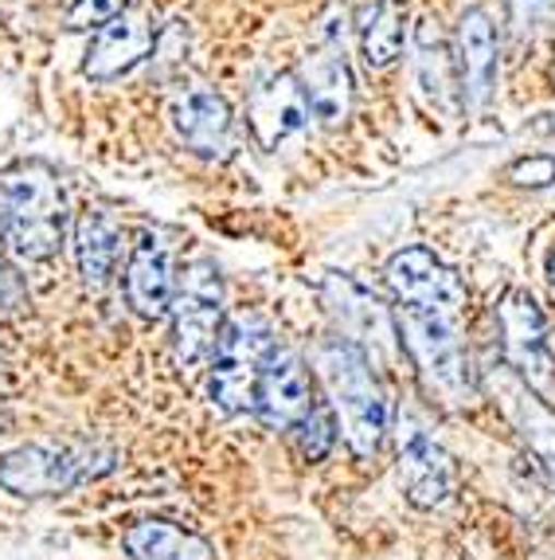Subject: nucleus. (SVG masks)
Returning <instances> with one entry per match:
<instances>
[{
  "mask_svg": "<svg viewBox=\"0 0 555 560\" xmlns=\"http://www.w3.org/2000/svg\"><path fill=\"white\" fill-rule=\"evenodd\" d=\"M9 428H12V411H9V404L0 400V435H4Z\"/></svg>",
  "mask_w": 555,
  "mask_h": 560,
  "instance_id": "obj_31",
  "label": "nucleus"
},
{
  "mask_svg": "<svg viewBox=\"0 0 555 560\" xmlns=\"http://www.w3.org/2000/svg\"><path fill=\"white\" fill-rule=\"evenodd\" d=\"M552 86H555V63H552Z\"/></svg>",
  "mask_w": 555,
  "mask_h": 560,
  "instance_id": "obj_33",
  "label": "nucleus"
},
{
  "mask_svg": "<svg viewBox=\"0 0 555 560\" xmlns=\"http://www.w3.org/2000/svg\"><path fill=\"white\" fill-rule=\"evenodd\" d=\"M157 16L149 9H126L94 32L91 51H86V79L91 83H114V79L130 75L141 59L153 56L157 44Z\"/></svg>",
  "mask_w": 555,
  "mask_h": 560,
  "instance_id": "obj_10",
  "label": "nucleus"
},
{
  "mask_svg": "<svg viewBox=\"0 0 555 560\" xmlns=\"http://www.w3.org/2000/svg\"><path fill=\"white\" fill-rule=\"evenodd\" d=\"M247 121L250 133L262 150H278L286 138H294L297 130H306L309 121V103L306 91L297 83L294 71L270 75L262 86H255L247 98Z\"/></svg>",
  "mask_w": 555,
  "mask_h": 560,
  "instance_id": "obj_15",
  "label": "nucleus"
},
{
  "mask_svg": "<svg viewBox=\"0 0 555 560\" xmlns=\"http://www.w3.org/2000/svg\"><path fill=\"white\" fill-rule=\"evenodd\" d=\"M547 271H552V290H555V255H552V267H547Z\"/></svg>",
  "mask_w": 555,
  "mask_h": 560,
  "instance_id": "obj_32",
  "label": "nucleus"
},
{
  "mask_svg": "<svg viewBox=\"0 0 555 560\" xmlns=\"http://www.w3.org/2000/svg\"><path fill=\"white\" fill-rule=\"evenodd\" d=\"M321 294H324V306H329V314L336 318V326L344 329V337L349 341H356V346H395L399 334H395V314H388V306H383L376 294H371L364 282H356L352 275L344 271H324L321 279ZM368 353V349H364Z\"/></svg>",
  "mask_w": 555,
  "mask_h": 560,
  "instance_id": "obj_13",
  "label": "nucleus"
},
{
  "mask_svg": "<svg viewBox=\"0 0 555 560\" xmlns=\"http://www.w3.org/2000/svg\"><path fill=\"white\" fill-rule=\"evenodd\" d=\"M399 482H403V494L418 510H435L446 505L453 494V463L442 447H438L430 435L423 431H411L399 451Z\"/></svg>",
  "mask_w": 555,
  "mask_h": 560,
  "instance_id": "obj_18",
  "label": "nucleus"
},
{
  "mask_svg": "<svg viewBox=\"0 0 555 560\" xmlns=\"http://www.w3.org/2000/svg\"><path fill=\"white\" fill-rule=\"evenodd\" d=\"M493 388H497V400L505 408V416L512 420L517 435L524 440V447L532 451L540 467L547 470V478L555 482V411L540 400V393H532L509 364L493 373Z\"/></svg>",
  "mask_w": 555,
  "mask_h": 560,
  "instance_id": "obj_16",
  "label": "nucleus"
},
{
  "mask_svg": "<svg viewBox=\"0 0 555 560\" xmlns=\"http://www.w3.org/2000/svg\"><path fill=\"white\" fill-rule=\"evenodd\" d=\"M314 408V381H309L306 361L294 349H278L270 353L262 369L259 396H255V416L270 431H294Z\"/></svg>",
  "mask_w": 555,
  "mask_h": 560,
  "instance_id": "obj_14",
  "label": "nucleus"
},
{
  "mask_svg": "<svg viewBox=\"0 0 555 560\" xmlns=\"http://www.w3.org/2000/svg\"><path fill=\"white\" fill-rule=\"evenodd\" d=\"M173 353L180 369L212 361L223 334V275L212 259H192L173 294Z\"/></svg>",
  "mask_w": 555,
  "mask_h": 560,
  "instance_id": "obj_6",
  "label": "nucleus"
},
{
  "mask_svg": "<svg viewBox=\"0 0 555 560\" xmlns=\"http://www.w3.org/2000/svg\"><path fill=\"white\" fill-rule=\"evenodd\" d=\"M344 36H349V12H344L341 4H333V9L321 16V24H317V39H321V47H329V51H344Z\"/></svg>",
  "mask_w": 555,
  "mask_h": 560,
  "instance_id": "obj_28",
  "label": "nucleus"
},
{
  "mask_svg": "<svg viewBox=\"0 0 555 560\" xmlns=\"http://www.w3.org/2000/svg\"><path fill=\"white\" fill-rule=\"evenodd\" d=\"M415 86L423 103L438 114H453L462 106V86H458V63L453 47L438 20H423L415 28Z\"/></svg>",
  "mask_w": 555,
  "mask_h": 560,
  "instance_id": "obj_19",
  "label": "nucleus"
},
{
  "mask_svg": "<svg viewBox=\"0 0 555 560\" xmlns=\"http://www.w3.org/2000/svg\"><path fill=\"white\" fill-rule=\"evenodd\" d=\"M121 549L130 560H215V549L200 533L161 517L130 525L121 537Z\"/></svg>",
  "mask_w": 555,
  "mask_h": 560,
  "instance_id": "obj_21",
  "label": "nucleus"
},
{
  "mask_svg": "<svg viewBox=\"0 0 555 560\" xmlns=\"http://www.w3.org/2000/svg\"><path fill=\"white\" fill-rule=\"evenodd\" d=\"M185 47H188L185 24H168V28L157 32V44H153V63H157L161 75H168V67L185 59Z\"/></svg>",
  "mask_w": 555,
  "mask_h": 560,
  "instance_id": "obj_27",
  "label": "nucleus"
},
{
  "mask_svg": "<svg viewBox=\"0 0 555 560\" xmlns=\"http://www.w3.org/2000/svg\"><path fill=\"white\" fill-rule=\"evenodd\" d=\"M532 130H536V133H547V138H555V114H540V118L532 121Z\"/></svg>",
  "mask_w": 555,
  "mask_h": 560,
  "instance_id": "obj_30",
  "label": "nucleus"
},
{
  "mask_svg": "<svg viewBox=\"0 0 555 560\" xmlns=\"http://www.w3.org/2000/svg\"><path fill=\"white\" fill-rule=\"evenodd\" d=\"M121 255V224L106 208H86L74 224V259L79 275L91 290H103L114 279Z\"/></svg>",
  "mask_w": 555,
  "mask_h": 560,
  "instance_id": "obj_20",
  "label": "nucleus"
},
{
  "mask_svg": "<svg viewBox=\"0 0 555 560\" xmlns=\"http://www.w3.org/2000/svg\"><path fill=\"white\" fill-rule=\"evenodd\" d=\"M168 126H173L176 141L192 150L196 158L223 161L235 145V114L215 86L192 83L180 86L168 103Z\"/></svg>",
  "mask_w": 555,
  "mask_h": 560,
  "instance_id": "obj_9",
  "label": "nucleus"
},
{
  "mask_svg": "<svg viewBox=\"0 0 555 560\" xmlns=\"http://www.w3.org/2000/svg\"><path fill=\"white\" fill-rule=\"evenodd\" d=\"M509 180L520 188H547L555 185V158L547 153H532V158H520L509 165Z\"/></svg>",
  "mask_w": 555,
  "mask_h": 560,
  "instance_id": "obj_26",
  "label": "nucleus"
},
{
  "mask_svg": "<svg viewBox=\"0 0 555 560\" xmlns=\"http://www.w3.org/2000/svg\"><path fill=\"white\" fill-rule=\"evenodd\" d=\"M0 220H4V247H12L20 259H51L67 235V197L56 173L39 161L4 168Z\"/></svg>",
  "mask_w": 555,
  "mask_h": 560,
  "instance_id": "obj_2",
  "label": "nucleus"
},
{
  "mask_svg": "<svg viewBox=\"0 0 555 560\" xmlns=\"http://www.w3.org/2000/svg\"><path fill=\"white\" fill-rule=\"evenodd\" d=\"M453 63H458V86L470 110H485L497 94V63L500 44L493 16L485 9H465L453 36Z\"/></svg>",
  "mask_w": 555,
  "mask_h": 560,
  "instance_id": "obj_12",
  "label": "nucleus"
},
{
  "mask_svg": "<svg viewBox=\"0 0 555 560\" xmlns=\"http://www.w3.org/2000/svg\"><path fill=\"white\" fill-rule=\"evenodd\" d=\"M361 32V56L371 71H383L403 56V39H408V9L399 0H368L356 16Z\"/></svg>",
  "mask_w": 555,
  "mask_h": 560,
  "instance_id": "obj_22",
  "label": "nucleus"
},
{
  "mask_svg": "<svg viewBox=\"0 0 555 560\" xmlns=\"http://www.w3.org/2000/svg\"><path fill=\"white\" fill-rule=\"evenodd\" d=\"M336 431H341V423H336V411L329 408V404H314V408L306 411V420L294 428V440H297L302 458H306V463H321V458L333 451Z\"/></svg>",
  "mask_w": 555,
  "mask_h": 560,
  "instance_id": "obj_23",
  "label": "nucleus"
},
{
  "mask_svg": "<svg viewBox=\"0 0 555 560\" xmlns=\"http://www.w3.org/2000/svg\"><path fill=\"white\" fill-rule=\"evenodd\" d=\"M24 299H28V287H24V279H20L12 267H4V262H0V310L24 306Z\"/></svg>",
  "mask_w": 555,
  "mask_h": 560,
  "instance_id": "obj_29",
  "label": "nucleus"
},
{
  "mask_svg": "<svg viewBox=\"0 0 555 560\" xmlns=\"http://www.w3.org/2000/svg\"><path fill=\"white\" fill-rule=\"evenodd\" d=\"M547 20H555V0H509V28L517 39H532Z\"/></svg>",
  "mask_w": 555,
  "mask_h": 560,
  "instance_id": "obj_24",
  "label": "nucleus"
},
{
  "mask_svg": "<svg viewBox=\"0 0 555 560\" xmlns=\"http://www.w3.org/2000/svg\"><path fill=\"white\" fill-rule=\"evenodd\" d=\"M270 353H274V329L262 314L243 310V314L223 322L212 364H208V400L223 416L255 411V396H259V381Z\"/></svg>",
  "mask_w": 555,
  "mask_h": 560,
  "instance_id": "obj_4",
  "label": "nucleus"
},
{
  "mask_svg": "<svg viewBox=\"0 0 555 560\" xmlns=\"http://www.w3.org/2000/svg\"><path fill=\"white\" fill-rule=\"evenodd\" d=\"M314 373L329 393V408L336 411L349 451L356 458H371L388 435V396L380 388L371 357L356 341L333 334L317 341Z\"/></svg>",
  "mask_w": 555,
  "mask_h": 560,
  "instance_id": "obj_1",
  "label": "nucleus"
},
{
  "mask_svg": "<svg viewBox=\"0 0 555 560\" xmlns=\"http://www.w3.org/2000/svg\"><path fill=\"white\" fill-rule=\"evenodd\" d=\"M176 294V275H173V243L168 232L161 228H145L138 235L126 262V302L138 318L157 322L168 314Z\"/></svg>",
  "mask_w": 555,
  "mask_h": 560,
  "instance_id": "obj_11",
  "label": "nucleus"
},
{
  "mask_svg": "<svg viewBox=\"0 0 555 560\" xmlns=\"http://www.w3.org/2000/svg\"><path fill=\"white\" fill-rule=\"evenodd\" d=\"M395 334L399 346L408 349L415 364L423 393L442 408L458 411L477 400V369L470 361L458 322L423 314V310H395Z\"/></svg>",
  "mask_w": 555,
  "mask_h": 560,
  "instance_id": "obj_3",
  "label": "nucleus"
},
{
  "mask_svg": "<svg viewBox=\"0 0 555 560\" xmlns=\"http://www.w3.org/2000/svg\"><path fill=\"white\" fill-rule=\"evenodd\" d=\"M297 83L306 91L309 118H317L324 130H336L344 126V118L352 114V98H356V86H352V71L344 51H329V47H317L314 56H306L302 71H297Z\"/></svg>",
  "mask_w": 555,
  "mask_h": 560,
  "instance_id": "obj_17",
  "label": "nucleus"
},
{
  "mask_svg": "<svg viewBox=\"0 0 555 560\" xmlns=\"http://www.w3.org/2000/svg\"><path fill=\"white\" fill-rule=\"evenodd\" d=\"M118 12H126V0H74L71 12H67V28L98 32L103 24H110Z\"/></svg>",
  "mask_w": 555,
  "mask_h": 560,
  "instance_id": "obj_25",
  "label": "nucleus"
},
{
  "mask_svg": "<svg viewBox=\"0 0 555 560\" xmlns=\"http://www.w3.org/2000/svg\"><path fill=\"white\" fill-rule=\"evenodd\" d=\"M497 326H500V353L512 373L532 388V393H547L555 381V357L547 349V322L532 294L512 287L497 306Z\"/></svg>",
  "mask_w": 555,
  "mask_h": 560,
  "instance_id": "obj_8",
  "label": "nucleus"
},
{
  "mask_svg": "<svg viewBox=\"0 0 555 560\" xmlns=\"http://www.w3.org/2000/svg\"><path fill=\"white\" fill-rule=\"evenodd\" d=\"M114 458L103 443H28L0 458V486L16 498L67 494L71 486L106 475Z\"/></svg>",
  "mask_w": 555,
  "mask_h": 560,
  "instance_id": "obj_5",
  "label": "nucleus"
},
{
  "mask_svg": "<svg viewBox=\"0 0 555 560\" xmlns=\"http://www.w3.org/2000/svg\"><path fill=\"white\" fill-rule=\"evenodd\" d=\"M383 279L403 310H423L450 322H458V314L465 310V282L426 247L395 252L383 267Z\"/></svg>",
  "mask_w": 555,
  "mask_h": 560,
  "instance_id": "obj_7",
  "label": "nucleus"
}]
</instances>
